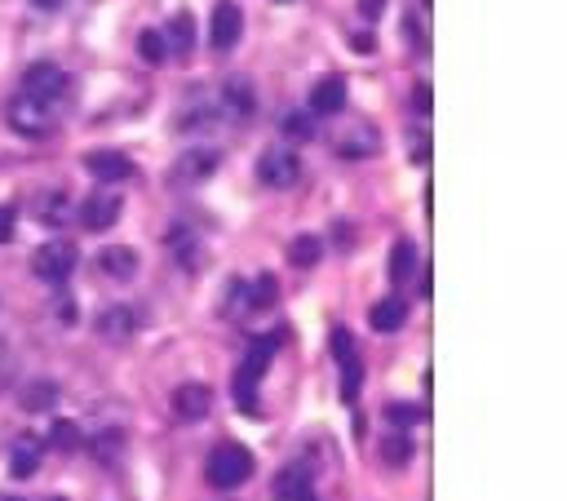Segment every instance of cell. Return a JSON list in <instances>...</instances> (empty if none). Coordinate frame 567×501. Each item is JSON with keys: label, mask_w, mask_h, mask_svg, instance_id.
I'll return each instance as SVG.
<instances>
[{"label": "cell", "mask_w": 567, "mask_h": 501, "mask_svg": "<svg viewBox=\"0 0 567 501\" xmlns=\"http://www.w3.org/2000/svg\"><path fill=\"white\" fill-rule=\"evenodd\" d=\"M275 351H280V333L253 337L249 355H244L240 373H235V404H240L244 413H257V382H262V377H266V368H271Z\"/></svg>", "instance_id": "1"}, {"label": "cell", "mask_w": 567, "mask_h": 501, "mask_svg": "<svg viewBox=\"0 0 567 501\" xmlns=\"http://www.w3.org/2000/svg\"><path fill=\"white\" fill-rule=\"evenodd\" d=\"M204 475H209L213 488H240L244 479L253 475V453L244 444H218L209 453V466H204Z\"/></svg>", "instance_id": "2"}, {"label": "cell", "mask_w": 567, "mask_h": 501, "mask_svg": "<svg viewBox=\"0 0 567 501\" xmlns=\"http://www.w3.org/2000/svg\"><path fill=\"white\" fill-rule=\"evenodd\" d=\"M76 262H80V253L71 240H49L32 253V271H36V280H45V284H67Z\"/></svg>", "instance_id": "3"}, {"label": "cell", "mask_w": 567, "mask_h": 501, "mask_svg": "<svg viewBox=\"0 0 567 501\" xmlns=\"http://www.w3.org/2000/svg\"><path fill=\"white\" fill-rule=\"evenodd\" d=\"M297 178H302V160H297V151H288V147L262 151V160H257V182H262V187L288 191V187H297Z\"/></svg>", "instance_id": "4"}, {"label": "cell", "mask_w": 567, "mask_h": 501, "mask_svg": "<svg viewBox=\"0 0 567 501\" xmlns=\"http://www.w3.org/2000/svg\"><path fill=\"white\" fill-rule=\"evenodd\" d=\"M218 151L213 147H191V151H182L178 160H173V169H169V187H200V182H209L213 173H218Z\"/></svg>", "instance_id": "5"}, {"label": "cell", "mask_w": 567, "mask_h": 501, "mask_svg": "<svg viewBox=\"0 0 567 501\" xmlns=\"http://www.w3.org/2000/svg\"><path fill=\"white\" fill-rule=\"evenodd\" d=\"M63 94H67V71L58 63H32L23 71V98L49 107V102H58Z\"/></svg>", "instance_id": "6"}, {"label": "cell", "mask_w": 567, "mask_h": 501, "mask_svg": "<svg viewBox=\"0 0 567 501\" xmlns=\"http://www.w3.org/2000/svg\"><path fill=\"white\" fill-rule=\"evenodd\" d=\"M328 346H333V360L342 364V400L350 404L359 395V382H364V368H359V346H355V337H350V329H333Z\"/></svg>", "instance_id": "7"}, {"label": "cell", "mask_w": 567, "mask_h": 501, "mask_svg": "<svg viewBox=\"0 0 567 501\" xmlns=\"http://www.w3.org/2000/svg\"><path fill=\"white\" fill-rule=\"evenodd\" d=\"M240 32H244L240 5H235V0H218V9H213V18H209V45L218 49V54H231Z\"/></svg>", "instance_id": "8"}, {"label": "cell", "mask_w": 567, "mask_h": 501, "mask_svg": "<svg viewBox=\"0 0 567 501\" xmlns=\"http://www.w3.org/2000/svg\"><path fill=\"white\" fill-rule=\"evenodd\" d=\"M120 222V196L116 191H94L85 204H80V227L85 231H107Z\"/></svg>", "instance_id": "9"}, {"label": "cell", "mask_w": 567, "mask_h": 501, "mask_svg": "<svg viewBox=\"0 0 567 501\" xmlns=\"http://www.w3.org/2000/svg\"><path fill=\"white\" fill-rule=\"evenodd\" d=\"M9 125H14L23 138H45L54 120H49V107H40V102L14 98V102H9Z\"/></svg>", "instance_id": "10"}, {"label": "cell", "mask_w": 567, "mask_h": 501, "mask_svg": "<svg viewBox=\"0 0 567 501\" xmlns=\"http://www.w3.org/2000/svg\"><path fill=\"white\" fill-rule=\"evenodd\" d=\"M85 169L94 173L102 187H111V182H129L133 178V160L120 156V151H89L85 156Z\"/></svg>", "instance_id": "11"}, {"label": "cell", "mask_w": 567, "mask_h": 501, "mask_svg": "<svg viewBox=\"0 0 567 501\" xmlns=\"http://www.w3.org/2000/svg\"><path fill=\"white\" fill-rule=\"evenodd\" d=\"M209 408H213V391L204 382H187L173 391V413L182 422H200V417H209Z\"/></svg>", "instance_id": "12"}, {"label": "cell", "mask_w": 567, "mask_h": 501, "mask_svg": "<svg viewBox=\"0 0 567 501\" xmlns=\"http://www.w3.org/2000/svg\"><path fill=\"white\" fill-rule=\"evenodd\" d=\"M275 501H315V475L306 466H284L275 475Z\"/></svg>", "instance_id": "13"}, {"label": "cell", "mask_w": 567, "mask_h": 501, "mask_svg": "<svg viewBox=\"0 0 567 501\" xmlns=\"http://www.w3.org/2000/svg\"><path fill=\"white\" fill-rule=\"evenodd\" d=\"M346 111V80L342 76H324L311 89V116H342Z\"/></svg>", "instance_id": "14"}, {"label": "cell", "mask_w": 567, "mask_h": 501, "mask_svg": "<svg viewBox=\"0 0 567 501\" xmlns=\"http://www.w3.org/2000/svg\"><path fill=\"white\" fill-rule=\"evenodd\" d=\"M164 49H169L173 58H191V49H195V18L191 14H173L169 18V27H164Z\"/></svg>", "instance_id": "15"}, {"label": "cell", "mask_w": 567, "mask_h": 501, "mask_svg": "<svg viewBox=\"0 0 567 501\" xmlns=\"http://www.w3.org/2000/svg\"><path fill=\"white\" fill-rule=\"evenodd\" d=\"M98 271L111 275V280H129V275L138 271V253L125 249V244H111V249L98 253Z\"/></svg>", "instance_id": "16"}, {"label": "cell", "mask_w": 567, "mask_h": 501, "mask_svg": "<svg viewBox=\"0 0 567 501\" xmlns=\"http://www.w3.org/2000/svg\"><path fill=\"white\" fill-rule=\"evenodd\" d=\"M404 320H408L404 298H381L373 311H368V324H373L377 333H399V329H404Z\"/></svg>", "instance_id": "17"}, {"label": "cell", "mask_w": 567, "mask_h": 501, "mask_svg": "<svg viewBox=\"0 0 567 501\" xmlns=\"http://www.w3.org/2000/svg\"><path fill=\"white\" fill-rule=\"evenodd\" d=\"M373 151H377V134L368 125H359V120L350 134L337 138V156H346V160H364V156H373Z\"/></svg>", "instance_id": "18"}, {"label": "cell", "mask_w": 567, "mask_h": 501, "mask_svg": "<svg viewBox=\"0 0 567 501\" xmlns=\"http://www.w3.org/2000/svg\"><path fill=\"white\" fill-rule=\"evenodd\" d=\"M133 329H138V315H133L129 306H111V311L98 315V333L111 337V342H125Z\"/></svg>", "instance_id": "19"}, {"label": "cell", "mask_w": 567, "mask_h": 501, "mask_svg": "<svg viewBox=\"0 0 567 501\" xmlns=\"http://www.w3.org/2000/svg\"><path fill=\"white\" fill-rule=\"evenodd\" d=\"M9 470H14V479H32L40 470V439H18L9 453Z\"/></svg>", "instance_id": "20"}, {"label": "cell", "mask_w": 567, "mask_h": 501, "mask_svg": "<svg viewBox=\"0 0 567 501\" xmlns=\"http://www.w3.org/2000/svg\"><path fill=\"white\" fill-rule=\"evenodd\" d=\"M169 253H173V258H178L187 271H195V262H200V240H195V231L178 222V227L169 231Z\"/></svg>", "instance_id": "21"}, {"label": "cell", "mask_w": 567, "mask_h": 501, "mask_svg": "<svg viewBox=\"0 0 567 501\" xmlns=\"http://www.w3.org/2000/svg\"><path fill=\"white\" fill-rule=\"evenodd\" d=\"M222 107L231 111V116H249L253 111V85L244 76H231L222 85Z\"/></svg>", "instance_id": "22"}, {"label": "cell", "mask_w": 567, "mask_h": 501, "mask_svg": "<svg viewBox=\"0 0 567 501\" xmlns=\"http://www.w3.org/2000/svg\"><path fill=\"white\" fill-rule=\"evenodd\" d=\"M36 213H40V222H45V227H63L67 213H71L67 191H45V196L36 200Z\"/></svg>", "instance_id": "23"}, {"label": "cell", "mask_w": 567, "mask_h": 501, "mask_svg": "<svg viewBox=\"0 0 567 501\" xmlns=\"http://www.w3.org/2000/svg\"><path fill=\"white\" fill-rule=\"evenodd\" d=\"M381 462L395 466V470H404L412 462V439H408V431H390L386 439H381Z\"/></svg>", "instance_id": "24"}, {"label": "cell", "mask_w": 567, "mask_h": 501, "mask_svg": "<svg viewBox=\"0 0 567 501\" xmlns=\"http://www.w3.org/2000/svg\"><path fill=\"white\" fill-rule=\"evenodd\" d=\"M54 400H58L54 382H27L23 395H18V404H23L27 413H45V408H54Z\"/></svg>", "instance_id": "25"}, {"label": "cell", "mask_w": 567, "mask_h": 501, "mask_svg": "<svg viewBox=\"0 0 567 501\" xmlns=\"http://www.w3.org/2000/svg\"><path fill=\"white\" fill-rule=\"evenodd\" d=\"M412 271H417V244H412V240H399L395 253H390V280L404 284Z\"/></svg>", "instance_id": "26"}, {"label": "cell", "mask_w": 567, "mask_h": 501, "mask_svg": "<svg viewBox=\"0 0 567 501\" xmlns=\"http://www.w3.org/2000/svg\"><path fill=\"white\" fill-rule=\"evenodd\" d=\"M275 293H280V280H275V275H257L249 289H244L249 311H266V306H275Z\"/></svg>", "instance_id": "27"}, {"label": "cell", "mask_w": 567, "mask_h": 501, "mask_svg": "<svg viewBox=\"0 0 567 501\" xmlns=\"http://www.w3.org/2000/svg\"><path fill=\"white\" fill-rule=\"evenodd\" d=\"M319 253H324V244H319L315 235H297V240L288 244V262H293V267H302V271L315 267Z\"/></svg>", "instance_id": "28"}, {"label": "cell", "mask_w": 567, "mask_h": 501, "mask_svg": "<svg viewBox=\"0 0 567 501\" xmlns=\"http://www.w3.org/2000/svg\"><path fill=\"white\" fill-rule=\"evenodd\" d=\"M138 58H142V63H151V67H160L164 58H169V49H164V36L151 32V27H147V32H138Z\"/></svg>", "instance_id": "29"}, {"label": "cell", "mask_w": 567, "mask_h": 501, "mask_svg": "<svg viewBox=\"0 0 567 501\" xmlns=\"http://www.w3.org/2000/svg\"><path fill=\"white\" fill-rule=\"evenodd\" d=\"M280 129L288 138L306 142V138H315V116H311V111H288V116L280 120Z\"/></svg>", "instance_id": "30"}, {"label": "cell", "mask_w": 567, "mask_h": 501, "mask_svg": "<svg viewBox=\"0 0 567 501\" xmlns=\"http://www.w3.org/2000/svg\"><path fill=\"white\" fill-rule=\"evenodd\" d=\"M386 422H395V431H408V426L426 422V408H417V404H386Z\"/></svg>", "instance_id": "31"}, {"label": "cell", "mask_w": 567, "mask_h": 501, "mask_svg": "<svg viewBox=\"0 0 567 501\" xmlns=\"http://www.w3.org/2000/svg\"><path fill=\"white\" fill-rule=\"evenodd\" d=\"M49 444L63 448V453H71V448L85 444V435H80V426H76V422H54V431H49Z\"/></svg>", "instance_id": "32"}, {"label": "cell", "mask_w": 567, "mask_h": 501, "mask_svg": "<svg viewBox=\"0 0 567 501\" xmlns=\"http://www.w3.org/2000/svg\"><path fill=\"white\" fill-rule=\"evenodd\" d=\"M408 156H412V165H426V160H430V138L426 134H417V129H412V134H408Z\"/></svg>", "instance_id": "33"}, {"label": "cell", "mask_w": 567, "mask_h": 501, "mask_svg": "<svg viewBox=\"0 0 567 501\" xmlns=\"http://www.w3.org/2000/svg\"><path fill=\"white\" fill-rule=\"evenodd\" d=\"M14 222H18V213L9 209V204H0V244L14 240Z\"/></svg>", "instance_id": "34"}, {"label": "cell", "mask_w": 567, "mask_h": 501, "mask_svg": "<svg viewBox=\"0 0 567 501\" xmlns=\"http://www.w3.org/2000/svg\"><path fill=\"white\" fill-rule=\"evenodd\" d=\"M412 107H417L421 116H430V85H417V89H412Z\"/></svg>", "instance_id": "35"}, {"label": "cell", "mask_w": 567, "mask_h": 501, "mask_svg": "<svg viewBox=\"0 0 567 501\" xmlns=\"http://www.w3.org/2000/svg\"><path fill=\"white\" fill-rule=\"evenodd\" d=\"M350 45H355V54H373V49H377V40L368 36V32H359L355 40H350Z\"/></svg>", "instance_id": "36"}, {"label": "cell", "mask_w": 567, "mask_h": 501, "mask_svg": "<svg viewBox=\"0 0 567 501\" xmlns=\"http://www.w3.org/2000/svg\"><path fill=\"white\" fill-rule=\"evenodd\" d=\"M359 9H364V18H381L386 14V0H359Z\"/></svg>", "instance_id": "37"}, {"label": "cell", "mask_w": 567, "mask_h": 501, "mask_svg": "<svg viewBox=\"0 0 567 501\" xmlns=\"http://www.w3.org/2000/svg\"><path fill=\"white\" fill-rule=\"evenodd\" d=\"M58 320H63V324H76V306L63 302V306H58Z\"/></svg>", "instance_id": "38"}, {"label": "cell", "mask_w": 567, "mask_h": 501, "mask_svg": "<svg viewBox=\"0 0 567 501\" xmlns=\"http://www.w3.org/2000/svg\"><path fill=\"white\" fill-rule=\"evenodd\" d=\"M36 9H45V14H54V9H63V0H32Z\"/></svg>", "instance_id": "39"}, {"label": "cell", "mask_w": 567, "mask_h": 501, "mask_svg": "<svg viewBox=\"0 0 567 501\" xmlns=\"http://www.w3.org/2000/svg\"><path fill=\"white\" fill-rule=\"evenodd\" d=\"M54 501H63V497H54Z\"/></svg>", "instance_id": "40"}, {"label": "cell", "mask_w": 567, "mask_h": 501, "mask_svg": "<svg viewBox=\"0 0 567 501\" xmlns=\"http://www.w3.org/2000/svg\"><path fill=\"white\" fill-rule=\"evenodd\" d=\"M9 501H18V497H9Z\"/></svg>", "instance_id": "41"}]
</instances>
